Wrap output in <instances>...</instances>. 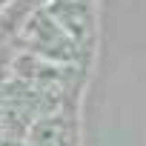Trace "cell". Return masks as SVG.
<instances>
[{
	"mask_svg": "<svg viewBox=\"0 0 146 146\" xmlns=\"http://www.w3.org/2000/svg\"><path fill=\"white\" fill-rule=\"evenodd\" d=\"M23 37L29 40V46L43 54V57H54V60H72L75 57V40H72L46 12H37L32 17H26V29H23Z\"/></svg>",
	"mask_w": 146,
	"mask_h": 146,
	"instance_id": "obj_1",
	"label": "cell"
}]
</instances>
